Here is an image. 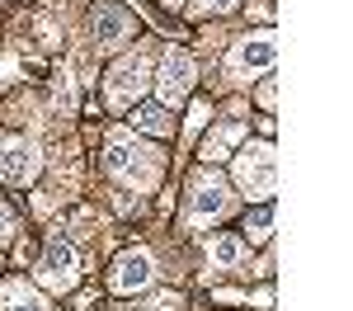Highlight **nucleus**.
Listing matches in <instances>:
<instances>
[{"label":"nucleus","instance_id":"obj_17","mask_svg":"<svg viewBox=\"0 0 353 311\" xmlns=\"http://www.w3.org/2000/svg\"><path fill=\"white\" fill-rule=\"evenodd\" d=\"M241 0H193V14H226V10H236Z\"/></svg>","mask_w":353,"mask_h":311},{"label":"nucleus","instance_id":"obj_2","mask_svg":"<svg viewBox=\"0 0 353 311\" xmlns=\"http://www.w3.org/2000/svg\"><path fill=\"white\" fill-rule=\"evenodd\" d=\"M236 184H241L250 198H269L273 184H278V156H273L269 141H254L236 151Z\"/></svg>","mask_w":353,"mask_h":311},{"label":"nucleus","instance_id":"obj_22","mask_svg":"<svg viewBox=\"0 0 353 311\" xmlns=\"http://www.w3.org/2000/svg\"><path fill=\"white\" fill-rule=\"evenodd\" d=\"M165 5H179V0H165Z\"/></svg>","mask_w":353,"mask_h":311},{"label":"nucleus","instance_id":"obj_18","mask_svg":"<svg viewBox=\"0 0 353 311\" xmlns=\"http://www.w3.org/2000/svg\"><path fill=\"white\" fill-rule=\"evenodd\" d=\"M269 208H264V212H259V217H254V222H245V231H250V241H269Z\"/></svg>","mask_w":353,"mask_h":311},{"label":"nucleus","instance_id":"obj_20","mask_svg":"<svg viewBox=\"0 0 353 311\" xmlns=\"http://www.w3.org/2000/svg\"><path fill=\"white\" fill-rule=\"evenodd\" d=\"M273 99H278V85H273V76L264 85H259V104H264V109H273Z\"/></svg>","mask_w":353,"mask_h":311},{"label":"nucleus","instance_id":"obj_3","mask_svg":"<svg viewBox=\"0 0 353 311\" xmlns=\"http://www.w3.org/2000/svg\"><path fill=\"white\" fill-rule=\"evenodd\" d=\"M231 184L221 179L217 170H203V174H193V184H189V217L198 226L203 222H217V217H226L231 212Z\"/></svg>","mask_w":353,"mask_h":311},{"label":"nucleus","instance_id":"obj_5","mask_svg":"<svg viewBox=\"0 0 353 311\" xmlns=\"http://www.w3.org/2000/svg\"><path fill=\"white\" fill-rule=\"evenodd\" d=\"M76 279H81V259L71 250V241H66V236H52L48 250H43V259H38V283L52 288V292H71Z\"/></svg>","mask_w":353,"mask_h":311},{"label":"nucleus","instance_id":"obj_13","mask_svg":"<svg viewBox=\"0 0 353 311\" xmlns=\"http://www.w3.org/2000/svg\"><path fill=\"white\" fill-rule=\"evenodd\" d=\"M0 311H48V302H43L28 283H5V292H0Z\"/></svg>","mask_w":353,"mask_h":311},{"label":"nucleus","instance_id":"obj_15","mask_svg":"<svg viewBox=\"0 0 353 311\" xmlns=\"http://www.w3.org/2000/svg\"><path fill=\"white\" fill-rule=\"evenodd\" d=\"M33 38H38V48H48V52L61 48V28H57L48 14H38V19H33Z\"/></svg>","mask_w":353,"mask_h":311},{"label":"nucleus","instance_id":"obj_12","mask_svg":"<svg viewBox=\"0 0 353 311\" xmlns=\"http://www.w3.org/2000/svg\"><path fill=\"white\" fill-rule=\"evenodd\" d=\"M241 259H245V241L236 231H221L217 241L208 245V264H212V269H236Z\"/></svg>","mask_w":353,"mask_h":311},{"label":"nucleus","instance_id":"obj_4","mask_svg":"<svg viewBox=\"0 0 353 311\" xmlns=\"http://www.w3.org/2000/svg\"><path fill=\"white\" fill-rule=\"evenodd\" d=\"M146 85H151V61H146V52H132L109 71V85L104 90H109L113 109H132L137 99L146 94Z\"/></svg>","mask_w":353,"mask_h":311},{"label":"nucleus","instance_id":"obj_9","mask_svg":"<svg viewBox=\"0 0 353 311\" xmlns=\"http://www.w3.org/2000/svg\"><path fill=\"white\" fill-rule=\"evenodd\" d=\"M273 61H278V38L264 28V33L236 43V52H231L226 66H231V76H259V71H273Z\"/></svg>","mask_w":353,"mask_h":311},{"label":"nucleus","instance_id":"obj_8","mask_svg":"<svg viewBox=\"0 0 353 311\" xmlns=\"http://www.w3.org/2000/svg\"><path fill=\"white\" fill-rule=\"evenodd\" d=\"M151 279H156V259H151V250H146V245H132V250H123L118 259H113L109 288L128 297V292H141Z\"/></svg>","mask_w":353,"mask_h":311},{"label":"nucleus","instance_id":"obj_11","mask_svg":"<svg viewBox=\"0 0 353 311\" xmlns=\"http://www.w3.org/2000/svg\"><path fill=\"white\" fill-rule=\"evenodd\" d=\"M241 141H245V123L241 118H226V123H217V128L208 132V141H203V161L217 165V161H226V156H236Z\"/></svg>","mask_w":353,"mask_h":311},{"label":"nucleus","instance_id":"obj_19","mask_svg":"<svg viewBox=\"0 0 353 311\" xmlns=\"http://www.w3.org/2000/svg\"><path fill=\"white\" fill-rule=\"evenodd\" d=\"M10 236H14V212H10V208H0V245H5Z\"/></svg>","mask_w":353,"mask_h":311},{"label":"nucleus","instance_id":"obj_6","mask_svg":"<svg viewBox=\"0 0 353 311\" xmlns=\"http://www.w3.org/2000/svg\"><path fill=\"white\" fill-rule=\"evenodd\" d=\"M193 57L184 52V48H170L161 61V76H156V90H161V104L165 109H174V104H184L193 90Z\"/></svg>","mask_w":353,"mask_h":311},{"label":"nucleus","instance_id":"obj_7","mask_svg":"<svg viewBox=\"0 0 353 311\" xmlns=\"http://www.w3.org/2000/svg\"><path fill=\"white\" fill-rule=\"evenodd\" d=\"M38 170H43V156L28 137H0V179L5 184H28V179H38Z\"/></svg>","mask_w":353,"mask_h":311},{"label":"nucleus","instance_id":"obj_16","mask_svg":"<svg viewBox=\"0 0 353 311\" xmlns=\"http://www.w3.org/2000/svg\"><path fill=\"white\" fill-rule=\"evenodd\" d=\"M137 311H184V297L179 292H156V297H146V307Z\"/></svg>","mask_w":353,"mask_h":311},{"label":"nucleus","instance_id":"obj_14","mask_svg":"<svg viewBox=\"0 0 353 311\" xmlns=\"http://www.w3.org/2000/svg\"><path fill=\"white\" fill-rule=\"evenodd\" d=\"M132 123L141 128V132H156V137L174 132V118H170V109H165V104H146V109H137Z\"/></svg>","mask_w":353,"mask_h":311},{"label":"nucleus","instance_id":"obj_21","mask_svg":"<svg viewBox=\"0 0 353 311\" xmlns=\"http://www.w3.org/2000/svg\"><path fill=\"white\" fill-rule=\"evenodd\" d=\"M203 118H208V104L198 99V104H193V113H189V132H198V128H203Z\"/></svg>","mask_w":353,"mask_h":311},{"label":"nucleus","instance_id":"obj_10","mask_svg":"<svg viewBox=\"0 0 353 311\" xmlns=\"http://www.w3.org/2000/svg\"><path fill=\"white\" fill-rule=\"evenodd\" d=\"M132 28H137V19L128 14V5H113V0L94 5V48H99V52L123 48V43L132 38Z\"/></svg>","mask_w":353,"mask_h":311},{"label":"nucleus","instance_id":"obj_1","mask_svg":"<svg viewBox=\"0 0 353 311\" xmlns=\"http://www.w3.org/2000/svg\"><path fill=\"white\" fill-rule=\"evenodd\" d=\"M104 165L109 174L123 184V189H137V194H146V189H156V179H161V165L165 156L156 146H146V141H137L132 132H109V146H104Z\"/></svg>","mask_w":353,"mask_h":311}]
</instances>
